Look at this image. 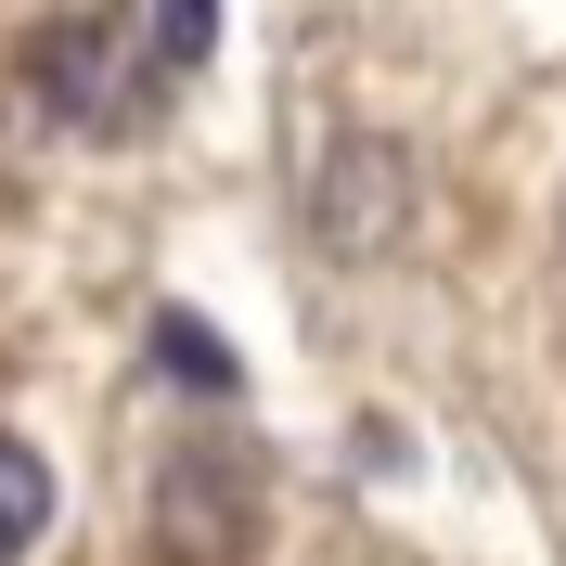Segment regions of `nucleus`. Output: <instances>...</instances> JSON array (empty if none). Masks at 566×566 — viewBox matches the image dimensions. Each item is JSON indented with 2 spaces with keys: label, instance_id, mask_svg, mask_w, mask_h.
<instances>
[{
  "label": "nucleus",
  "instance_id": "1",
  "mask_svg": "<svg viewBox=\"0 0 566 566\" xmlns=\"http://www.w3.org/2000/svg\"><path fill=\"white\" fill-rule=\"evenodd\" d=\"M27 77H39V104L77 116V129H129V116L168 91V52L129 27V13H52V27L27 39Z\"/></svg>",
  "mask_w": 566,
  "mask_h": 566
},
{
  "label": "nucleus",
  "instance_id": "2",
  "mask_svg": "<svg viewBox=\"0 0 566 566\" xmlns=\"http://www.w3.org/2000/svg\"><path fill=\"white\" fill-rule=\"evenodd\" d=\"M155 541H168V566H245L258 554V476L245 463H168Z\"/></svg>",
  "mask_w": 566,
  "mask_h": 566
},
{
  "label": "nucleus",
  "instance_id": "3",
  "mask_svg": "<svg viewBox=\"0 0 566 566\" xmlns=\"http://www.w3.org/2000/svg\"><path fill=\"white\" fill-rule=\"evenodd\" d=\"M310 219H322V245H335V258H387L399 219H412V155H399V142H335Z\"/></svg>",
  "mask_w": 566,
  "mask_h": 566
},
{
  "label": "nucleus",
  "instance_id": "4",
  "mask_svg": "<svg viewBox=\"0 0 566 566\" xmlns=\"http://www.w3.org/2000/svg\"><path fill=\"white\" fill-rule=\"evenodd\" d=\"M39 528H52V463H39L27 438H0V566L27 554Z\"/></svg>",
  "mask_w": 566,
  "mask_h": 566
},
{
  "label": "nucleus",
  "instance_id": "5",
  "mask_svg": "<svg viewBox=\"0 0 566 566\" xmlns=\"http://www.w3.org/2000/svg\"><path fill=\"white\" fill-rule=\"evenodd\" d=\"M155 348L180 360V387H207V399H232V348H219L207 322H180V310H168V322H155Z\"/></svg>",
  "mask_w": 566,
  "mask_h": 566
},
{
  "label": "nucleus",
  "instance_id": "6",
  "mask_svg": "<svg viewBox=\"0 0 566 566\" xmlns=\"http://www.w3.org/2000/svg\"><path fill=\"white\" fill-rule=\"evenodd\" d=\"M207 39H219V0H155V52H168V77L207 65Z\"/></svg>",
  "mask_w": 566,
  "mask_h": 566
}]
</instances>
